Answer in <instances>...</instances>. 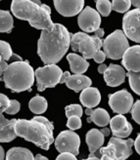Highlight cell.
<instances>
[{
    "label": "cell",
    "instance_id": "15",
    "mask_svg": "<svg viewBox=\"0 0 140 160\" xmlns=\"http://www.w3.org/2000/svg\"><path fill=\"white\" fill-rule=\"evenodd\" d=\"M103 74L106 84L110 87H117L121 85L125 82L127 77L125 68L119 65H114V63H111L109 67H107V69Z\"/></svg>",
    "mask_w": 140,
    "mask_h": 160
},
{
    "label": "cell",
    "instance_id": "36",
    "mask_svg": "<svg viewBox=\"0 0 140 160\" xmlns=\"http://www.w3.org/2000/svg\"><path fill=\"white\" fill-rule=\"evenodd\" d=\"M56 160H78L76 155H73L69 152H62L60 155L57 156Z\"/></svg>",
    "mask_w": 140,
    "mask_h": 160
},
{
    "label": "cell",
    "instance_id": "31",
    "mask_svg": "<svg viewBox=\"0 0 140 160\" xmlns=\"http://www.w3.org/2000/svg\"><path fill=\"white\" fill-rule=\"evenodd\" d=\"M81 119L78 116H71L68 119L67 122V127L69 128L70 130L73 131V130H78L81 128Z\"/></svg>",
    "mask_w": 140,
    "mask_h": 160
},
{
    "label": "cell",
    "instance_id": "12",
    "mask_svg": "<svg viewBox=\"0 0 140 160\" xmlns=\"http://www.w3.org/2000/svg\"><path fill=\"white\" fill-rule=\"evenodd\" d=\"M53 3L57 12L64 17H73L84 7V0H53Z\"/></svg>",
    "mask_w": 140,
    "mask_h": 160
},
{
    "label": "cell",
    "instance_id": "42",
    "mask_svg": "<svg viewBox=\"0 0 140 160\" xmlns=\"http://www.w3.org/2000/svg\"><path fill=\"white\" fill-rule=\"evenodd\" d=\"M131 5H133L134 8H139L140 6V0H130Z\"/></svg>",
    "mask_w": 140,
    "mask_h": 160
},
{
    "label": "cell",
    "instance_id": "41",
    "mask_svg": "<svg viewBox=\"0 0 140 160\" xmlns=\"http://www.w3.org/2000/svg\"><path fill=\"white\" fill-rule=\"evenodd\" d=\"M107 69V65H104V63H101V65L98 67V72L103 74L105 72V70Z\"/></svg>",
    "mask_w": 140,
    "mask_h": 160
},
{
    "label": "cell",
    "instance_id": "4",
    "mask_svg": "<svg viewBox=\"0 0 140 160\" xmlns=\"http://www.w3.org/2000/svg\"><path fill=\"white\" fill-rule=\"evenodd\" d=\"M2 80L5 87L13 93L30 91L35 82V70L28 62L16 61L8 65Z\"/></svg>",
    "mask_w": 140,
    "mask_h": 160
},
{
    "label": "cell",
    "instance_id": "5",
    "mask_svg": "<svg viewBox=\"0 0 140 160\" xmlns=\"http://www.w3.org/2000/svg\"><path fill=\"white\" fill-rule=\"evenodd\" d=\"M102 41L100 38L88 35L85 32H77L71 36L70 46L73 51L79 52L85 60L93 59L94 55L101 49Z\"/></svg>",
    "mask_w": 140,
    "mask_h": 160
},
{
    "label": "cell",
    "instance_id": "17",
    "mask_svg": "<svg viewBox=\"0 0 140 160\" xmlns=\"http://www.w3.org/2000/svg\"><path fill=\"white\" fill-rule=\"evenodd\" d=\"M17 119H7L3 113H0V142H10L17 138L15 124Z\"/></svg>",
    "mask_w": 140,
    "mask_h": 160
},
{
    "label": "cell",
    "instance_id": "21",
    "mask_svg": "<svg viewBox=\"0 0 140 160\" xmlns=\"http://www.w3.org/2000/svg\"><path fill=\"white\" fill-rule=\"evenodd\" d=\"M65 83L71 90H73L76 93H79L85 88L91 86L92 81L88 76L83 74H73L67 78Z\"/></svg>",
    "mask_w": 140,
    "mask_h": 160
},
{
    "label": "cell",
    "instance_id": "1",
    "mask_svg": "<svg viewBox=\"0 0 140 160\" xmlns=\"http://www.w3.org/2000/svg\"><path fill=\"white\" fill-rule=\"evenodd\" d=\"M72 34L61 23L41 30L37 42V54L45 65H55L62 60L70 47Z\"/></svg>",
    "mask_w": 140,
    "mask_h": 160
},
{
    "label": "cell",
    "instance_id": "8",
    "mask_svg": "<svg viewBox=\"0 0 140 160\" xmlns=\"http://www.w3.org/2000/svg\"><path fill=\"white\" fill-rule=\"evenodd\" d=\"M54 143L56 149L60 153L69 152L76 156L79 154L80 138L77 133L72 130L61 132L56 140H54Z\"/></svg>",
    "mask_w": 140,
    "mask_h": 160
},
{
    "label": "cell",
    "instance_id": "24",
    "mask_svg": "<svg viewBox=\"0 0 140 160\" xmlns=\"http://www.w3.org/2000/svg\"><path fill=\"white\" fill-rule=\"evenodd\" d=\"M6 160H35L31 151L24 148H12L7 151Z\"/></svg>",
    "mask_w": 140,
    "mask_h": 160
},
{
    "label": "cell",
    "instance_id": "35",
    "mask_svg": "<svg viewBox=\"0 0 140 160\" xmlns=\"http://www.w3.org/2000/svg\"><path fill=\"white\" fill-rule=\"evenodd\" d=\"M93 60L95 61V62H98V63H103L106 60V55L105 53L102 51V50H99L93 57Z\"/></svg>",
    "mask_w": 140,
    "mask_h": 160
},
{
    "label": "cell",
    "instance_id": "39",
    "mask_svg": "<svg viewBox=\"0 0 140 160\" xmlns=\"http://www.w3.org/2000/svg\"><path fill=\"white\" fill-rule=\"evenodd\" d=\"M71 75V73L69 72V71H65V72L62 73L61 75V78H60V81H59V84H64L66 82V80H67V78Z\"/></svg>",
    "mask_w": 140,
    "mask_h": 160
},
{
    "label": "cell",
    "instance_id": "27",
    "mask_svg": "<svg viewBox=\"0 0 140 160\" xmlns=\"http://www.w3.org/2000/svg\"><path fill=\"white\" fill-rule=\"evenodd\" d=\"M131 90L135 94H140V71H127V73Z\"/></svg>",
    "mask_w": 140,
    "mask_h": 160
},
{
    "label": "cell",
    "instance_id": "9",
    "mask_svg": "<svg viewBox=\"0 0 140 160\" xmlns=\"http://www.w3.org/2000/svg\"><path fill=\"white\" fill-rule=\"evenodd\" d=\"M140 9L134 8L133 10L127 11L122 18V32L127 38L131 41L139 43L140 42Z\"/></svg>",
    "mask_w": 140,
    "mask_h": 160
},
{
    "label": "cell",
    "instance_id": "23",
    "mask_svg": "<svg viewBox=\"0 0 140 160\" xmlns=\"http://www.w3.org/2000/svg\"><path fill=\"white\" fill-rule=\"evenodd\" d=\"M104 140H105V137L102 135L100 130H98V129L89 130L86 134L85 141L88 146L90 153H93L100 148H102L104 143Z\"/></svg>",
    "mask_w": 140,
    "mask_h": 160
},
{
    "label": "cell",
    "instance_id": "28",
    "mask_svg": "<svg viewBox=\"0 0 140 160\" xmlns=\"http://www.w3.org/2000/svg\"><path fill=\"white\" fill-rule=\"evenodd\" d=\"M97 12L103 17H108L112 11V3L110 0H95Z\"/></svg>",
    "mask_w": 140,
    "mask_h": 160
},
{
    "label": "cell",
    "instance_id": "7",
    "mask_svg": "<svg viewBox=\"0 0 140 160\" xmlns=\"http://www.w3.org/2000/svg\"><path fill=\"white\" fill-rule=\"evenodd\" d=\"M62 69L57 65H46L35 71V78H36L37 90L44 91L46 88H53L59 84Z\"/></svg>",
    "mask_w": 140,
    "mask_h": 160
},
{
    "label": "cell",
    "instance_id": "38",
    "mask_svg": "<svg viewBox=\"0 0 140 160\" xmlns=\"http://www.w3.org/2000/svg\"><path fill=\"white\" fill-rule=\"evenodd\" d=\"M104 34H105L104 29H103V28H97V29L94 31L93 36H95V37H97V38H101V37H103V36H104Z\"/></svg>",
    "mask_w": 140,
    "mask_h": 160
},
{
    "label": "cell",
    "instance_id": "18",
    "mask_svg": "<svg viewBox=\"0 0 140 160\" xmlns=\"http://www.w3.org/2000/svg\"><path fill=\"white\" fill-rule=\"evenodd\" d=\"M9 61H23L20 56L16 55L12 52V48L10 44L0 40V80H2V75L5 69L8 67Z\"/></svg>",
    "mask_w": 140,
    "mask_h": 160
},
{
    "label": "cell",
    "instance_id": "44",
    "mask_svg": "<svg viewBox=\"0 0 140 160\" xmlns=\"http://www.w3.org/2000/svg\"><path fill=\"white\" fill-rule=\"evenodd\" d=\"M35 160H48V158L45 157V156H43V155H41V154H37L35 157Z\"/></svg>",
    "mask_w": 140,
    "mask_h": 160
},
{
    "label": "cell",
    "instance_id": "29",
    "mask_svg": "<svg viewBox=\"0 0 140 160\" xmlns=\"http://www.w3.org/2000/svg\"><path fill=\"white\" fill-rule=\"evenodd\" d=\"M130 6V0H113L112 2V9L118 13H127Z\"/></svg>",
    "mask_w": 140,
    "mask_h": 160
},
{
    "label": "cell",
    "instance_id": "20",
    "mask_svg": "<svg viewBox=\"0 0 140 160\" xmlns=\"http://www.w3.org/2000/svg\"><path fill=\"white\" fill-rule=\"evenodd\" d=\"M85 114L87 117V122H93L99 127H106L110 122V115L104 108H86Z\"/></svg>",
    "mask_w": 140,
    "mask_h": 160
},
{
    "label": "cell",
    "instance_id": "34",
    "mask_svg": "<svg viewBox=\"0 0 140 160\" xmlns=\"http://www.w3.org/2000/svg\"><path fill=\"white\" fill-rule=\"evenodd\" d=\"M10 105V100L4 94H0V113L5 112V110L8 108Z\"/></svg>",
    "mask_w": 140,
    "mask_h": 160
},
{
    "label": "cell",
    "instance_id": "16",
    "mask_svg": "<svg viewBox=\"0 0 140 160\" xmlns=\"http://www.w3.org/2000/svg\"><path fill=\"white\" fill-rule=\"evenodd\" d=\"M140 46L128 47L122 55L121 65L127 71H140Z\"/></svg>",
    "mask_w": 140,
    "mask_h": 160
},
{
    "label": "cell",
    "instance_id": "14",
    "mask_svg": "<svg viewBox=\"0 0 140 160\" xmlns=\"http://www.w3.org/2000/svg\"><path fill=\"white\" fill-rule=\"evenodd\" d=\"M134 141L132 139L122 140L117 137H112L108 142L114 151L118 160H126L132 154V147Z\"/></svg>",
    "mask_w": 140,
    "mask_h": 160
},
{
    "label": "cell",
    "instance_id": "22",
    "mask_svg": "<svg viewBox=\"0 0 140 160\" xmlns=\"http://www.w3.org/2000/svg\"><path fill=\"white\" fill-rule=\"evenodd\" d=\"M67 60L70 63L71 70L73 74H82L89 68V62L83 57H80L78 54L71 53L67 56Z\"/></svg>",
    "mask_w": 140,
    "mask_h": 160
},
{
    "label": "cell",
    "instance_id": "45",
    "mask_svg": "<svg viewBox=\"0 0 140 160\" xmlns=\"http://www.w3.org/2000/svg\"><path fill=\"white\" fill-rule=\"evenodd\" d=\"M83 160H100V158H97V157H88V158L83 159Z\"/></svg>",
    "mask_w": 140,
    "mask_h": 160
},
{
    "label": "cell",
    "instance_id": "37",
    "mask_svg": "<svg viewBox=\"0 0 140 160\" xmlns=\"http://www.w3.org/2000/svg\"><path fill=\"white\" fill-rule=\"evenodd\" d=\"M133 146L135 147V150L137 153H140V134L137 135V138L133 142Z\"/></svg>",
    "mask_w": 140,
    "mask_h": 160
},
{
    "label": "cell",
    "instance_id": "19",
    "mask_svg": "<svg viewBox=\"0 0 140 160\" xmlns=\"http://www.w3.org/2000/svg\"><path fill=\"white\" fill-rule=\"evenodd\" d=\"M79 100L82 106H84L86 108H93L100 103L101 95L97 88L87 87L80 93Z\"/></svg>",
    "mask_w": 140,
    "mask_h": 160
},
{
    "label": "cell",
    "instance_id": "25",
    "mask_svg": "<svg viewBox=\"0 0 140 160\" xmlns=\"http://www.w3.org/2000/svg\"><path fill=\"white\" fill-rule=\"evenodd\" d=\"M29 108L31 112L35 114H42L47 109V101L45 100V98L36 95L35 97H34L30 101Z\"/></svg>",
    "mask_w": 140,
    "mask_h": 160
},
{
    "label": "cell",
    "instance_id": "2",
    "mask_svg": "<svg viewBox=\"0 0 140 160\" xmlns=\"http://www.w3.org/2000/svg\"><path fill=\"white\" fill-rule=\"evenodd\" d=\"M53 130V123L43 116H35L30 120L17 119L15 124V132L18 137L34 142L44 150H48L54 142Z\"/></svg>",
    "mask_w": 140,
    "mask_h": 160
},
{
    "label": "cell",
    "instance_id": "30",
    "mask_svg": "<svg viewBox=\"0 0 140 160\" xmlns=\"http://www.w3.org/2000/svg\"><path fill=\"white\" fill-rule=\"evenodd\" d=\"M66 111V116L68 118L71 116H78L81 117L82 113H83V110L80 105H70L65 108Z\"/></svg>",
    "mask_w": 140,
    "mask_h": 160
},
{
    "label": "cell",
    "instance_id": "32",
    "mask_svg": "<svg viewBox=\"0 0 140 160\" xmlns=\"http://www.w3.org/2000/svg\"><path fill=\"white\" fill-rule=\"evenodd\" d=\"M129 112L131 113V116H132L134 121L137 124H140V101H136L135 103H133Z\"/></svg>",
    "mask_w": 140,
    "mask_h": 160
},
{
    "label": "cell",
    "instance_id": "10",
    "mask_svg": "<svg viewBox=\"0 0 140 160\" xmlns=\"http://www.w3.org/2000/svg\"><path fill=\"white\" fill-rule=\"evenodd\" d=\"M133 105V97L126 90H121L109 95V106L114 112L118 114H126Z\"/></svg>",
    "mask_w": 140,
    "mask_h": 160
},
{
    "label": "cell",
    "instance_id": "13",
    "mask_svg": "<svg viewBox=\"0 0 140 160\" xmlns=\"http://www.w3.org/2000/svg\"><path fill=\"white\" fill-rule=\"evenodd\" d=\"M110 130L113 133L114 137H117L120 139L127 138L132 132L133 128L127 119L123 116V114H118L110 119Z\"/></svg>",
    "mask_w": 140,
    "mask_h": 160
},
{
    "label": "cell",
    "instance_id": "43",
    "mask_svg": "<svg viewBox=\"0 0 140 160\" xmlns=\"http://www.w3.org/2000/svg\"><path fill=\"white\" fill-rule=\"evenodd\" d=\"M5 159V152L3 148L0 146V160H4Z\"/></svg>",
    "mask_w": 140,
    "mask_h": 160
},
{
    "label": "cell",
    "instance_id": "6",
    "mask_svg": "<svg viewBox=\"0 0 140 160\" xmlns=\"http://www.w3.org/2000/svg\"><path fill=\"white\" fill-rule=\"evenodd\" d=\"M102 47L106 58L112 60H120L122 58V55L125 54V52L128 49L129 44L122 30L117 29L107 36L104 41H102Z\"/></svg>",
    "mask_w": 140,
    "mask_h": 160
},
{
    "label": "cell",
    "instance_id": "3",
    "mask_svg": "<svg viewBox=\"0 0 140 160\" xmlns=\"http://www.w3.org/2000/svg\"><path fill=\"white\" fill-rule=\"evenodd\" d=\"M11 12L19 20L28 21L36 29H47L54 23L50 7L31 0H12Z\"/></svg>",
    "mask_w": 140,
    "mask_h": 160
},
{
    "label": "cell",
    "instance_id": "40",
    "mask_svg": "<svg viewBox=\"0 0 140 160\" xmlns=\"http://www.w3.org/2000/svg\"><path fill=\"white\" fill-rule=\"evenodd\" d=\"M100 132L102 133V135L104 136V137H108V136L111 134V130H110V128H106V127H103L102 129L100 130Z\"/></svg>",
    "mask_w": 140,
    "mask_h": 160
},
{
    "label": "cell",
    "instance_id": "11",
    "mask_svg": "<svg viewBox=\"0 0 140 160\" xmlns=\"http://www.w3.org/2000/svg\"><path fill=\"white\" fill-rule=\"evenodd\" d=\"M78 23L84 32H94L97 28H100L101 16L92 7L87 6L78 14Z\"/></svg>",
    "mask_w": 140,
    "mask_h": 160
},
{
    "label": "cell",
    "instance_id": "26",
    "mask_svg": "<svg viewBox=\"0 0 140 160\" xmlns=\"http://www.w3.org/2000/svg\"><path fill=\"white\" fill-rule=\"evenodd\" d=\"M14 28V20L9 11L0 10V32L10 33Z\"/></svg>",
    "mask_w": 140,
    "mask_h": 160
},
{
    "label": "cell",
    "instance_id": "33",
    "mask_svg": "<svg viewBox=\"0 0 140 160\" xmlns=\"http://www.w3.org/2000/svg\"><path fill=\"white\" fill-rule=\"evenodd\" d=\"M20 108H21V105L17 100H10V105L5 110V112L7 114H16L20 111Z\"/></svg>",
    "mask_w": 140,
    "mask_h": 160
}]
</instances>
